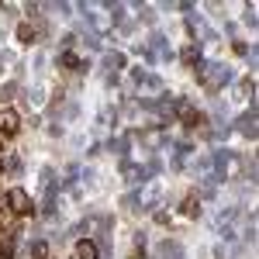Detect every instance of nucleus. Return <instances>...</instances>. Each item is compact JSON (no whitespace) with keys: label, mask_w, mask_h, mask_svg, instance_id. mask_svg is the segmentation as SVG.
Wrapping results in <instances>:
<instances>
[{"label":"nucleus","mask_w":259,"mask_h":259,"mask_svg":"<svg viewBox=\"0 0 259 259\" xmlns=\"http://www.w3.org/2000/svg\"><path fill=\"white\" fill-rule=\"evenodd\" d=\"M76 259H97V245H94L90 239L76 242Z\"/></svg>","instance_id":"3"},{"label":"nucleus","mask_w":259,"mask_h":259,"mask_svg":"<svg viewBox=\"0 0 259 259\" xmlns=\"http://www.w3.org/2000/svg\"><path fill=\"white\" fill-rule=\"evenodd\" d=\"M45 256H49V245L38 242V245H35V259H45Z\"/></svg>","instance_id":"8"},{"label":"nucleus","mask_w":259,"mask_h":259,"mask_svg":"<svg viewBox=\"0 0 259 259\" xmlns=\"http://www.w3.org/2000/svg\"><path fill=\"white\" fill-rule=\"evenodd\" d=\"M183 214H187V218H197V214H200V204H197L194 197H190L187 204H183Z\"/></svg>","instance_id":"6"},{"label":"nucleus","mask_w":259,"mask_h":259,"mask_svg":"<svg viewBox=\"0 0 259 259\" xmlns=\"http://www.w3.org/2000/svg\"><path fill=\"white\" fill-rule=\"evenodd\" d=\"M18 132H21L18 114H14V111H0V135H4V139H14Z\"/></svg>","instance_id":"2"},{"label":"nucleus","mask_w":259,"mask_h":259,"mask_svg":"<svg viewBox=\"0 0 259 259\" xmlns=\"http://www.w3.org/2000/svg\"><path fill=\"white\" fill-rule=\"evenodd\" d=\"M18 41L21 45H35V41H38V31H35L31 24H21L18 28Z\"/></svg>","instance_id":"4"},{"label":"nucleus","mask_w":259,"mask_h":259,"mask_svg":"<svg viewBox=\"0 0 259 259\" xmlns=\"http://www.w3.org/2000/svg\"><path fill=\"white\" fill-rule=\"evenodd\" d=\"M7 207H11L14 214H31V211H35V207H31V197H28L21 187H14V190L7 194Z\"/></svg>","instance_id":"1"},{"label":"nucleus","mask_w":259,"mask_h":259,"mask_svg":"<svg viewBox=\"0 0 259 259\" xmlns=\"http://www.w3.org/2000/svg\"><path fill=\"white\" fill-rule=\"evenodd\" d=\"M183 62H197V49H183Z\"/></svg>","instance_id":"9"},{"label":"nucleus","mask_w":259,"mask_h":259,"mask_svg":"<svg viewBox=\"0 0 259 259\" xmlns=\"http://www.w3.org/2000/svg\"><path fill=\"white\" fill-rule=\"evenodd\" d=\"M0 207H4V204H0Z\"/></svg>","instance_id":"10"},{"label":"nucleus","mask_w":259,"mask_h":259,"mask_svg":"<svg viewBox=\"0 0 259 259\" xmlns=\"http://www.w3.org/2000/svg\"><path fill=\"white\" fill-rule=\"evenodd\" d=\"M200 121H204L200 111H183V124H190V128H194V124H200Z\"/></svg>","instance_id":"5"},{"label":"nucleus","mask_w":259,"mask_h":259,"mask_svg":"<svg viewBox=\"0 0 259 259\" xmlns=\"http://www.w3.org/2000/svg\"><path fill=\"white\" fill-rule=\"evenodd\" d=\"M62 66H66V69H80V59H76L73 52H62Z\"/></svg>","instance_id":"7"}]
</instances>
